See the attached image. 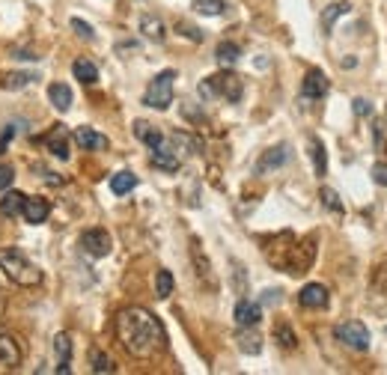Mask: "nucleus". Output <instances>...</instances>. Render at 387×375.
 I'll return each mask as SVG.
<instances>
[{
    "label": "nucleus",
    "instance_id": "nucleus-1",
    "mask_svg": "<svg viewBox=\"0 0 387 375\" xmlns=\"http://www.w3.org/2000/svg\"><path fill=\"white\" fill-rule=\"evenodd\" d=\"M113 330H117V340L122 349L137 360H152L167 349V330L158 322V316H152L146 307L120 310Z\"/></svg>",
    "mask_w": 387,
    "mask_h": 375
},
{
    "label": "nucleus",
    "instance_id": "nucleus-41",
    "mask_svg": "<svg viewBox=\"0 0 387 375\" xmlns=\"http://www.w3.org/2000/svg\"><path fill=\"white\" fill-rule=\"evenodd\" d=\"M354 113H357V117H369L372 105L366 102V98H354Z\"/></svg>",
    "mask_w": 387,
    "mask_h": 375
},
{
    "label": "nucleus",
    "instance_id": "nucleus-19",
    "mask_svg": "<svg viewBox=\"0 0 387 375\" xmlns=\"http://www.w3.org/2000/svg\"><path fill=\"white\" fill-rule=\"evenodd\" d=\"M152 167H158V170H164V173H176L179 170V155H176V149L170 146H161V149H152Z\"/></svg>",
    "mask_w": 387,
    "mask_h": 375
},
{
    "label": "nucleus",
    "instance_id": "nucleus-5",
    "mask_svg": "<svg viewBox=\"0 0 387 375\" xmlns=\"http://www.w3.org/2000/svg\"><path fill=\"white\" fill-rule=\"evenodd\" d=\"M313 259H316V238H304V241H295L292 248H289V256H286V274H307L310 265H313Z\"/></svg>",
    "mask_w": 387,
    "mask_h": 375
},
{
    "label": "nucleus",
    "instance_id": "nucleus-34",
    "mask_svg": "<svg viewBox=\"0 0 387 375\" xmlns=\"http://www.w3.org/2000/svg\"><path fill=\"white\" fill-rule=\"evenodd\" d=\"M54 354L60 364H69V357H71V337L69 334H57L54 337Z\"/></svg>",
    "mask_w": 387,
    "mask_h": 375
},
{
    "label": "nucleus",
    "instance_id": "nucleus-33",
    "mask_svg": "<svg viewBox=\"0 0 387 375\" xmlns=\"http://www.w3.org/2000/svg\"><path fill=\"white\" fill-rule=\"evenodd\" d=\"M30 81H36L33 71H12V75L4 78V90H24Z\"/></svg>",
    "mask_w": 387,
    "mask_h": 375
},
{
    "label": "nucleus",
    "instance_id": "nucleus-28",
    "mask_svg": "<svg viewBox=\"0 0 387 375\" xmlns=\"http://www.w3.org/2000/svg\"><path fill=\"white\" fill-rule=\"evenodd\" d=\"M275 342L280 345V349L289 352V349H295V345H298V337H295V330L286 322H277L275 325Z\"/></svg>",
    "mask_w": 387,
    "mask_h": 375
},
{
    "label": "nucleus",
    "instance_id": "nucleus-22",
    "mask_svg": "<svg viewBox=\"0 0 387 375\" xmlns=\"http://www.w3.org/2000/svg\"><path fill=\"white\" fill-rule=\"evenodd\" d=\"M137 188V176L132 170H120L117 176H110V191L117 194V197H122V194H132Z\"/></svg>",
    "mask_w": 387,
    "mask_h": 375
},
{
    "label": "nucleus",
    "instance_id": "nucleus-31",
    "mask_svg": "<svg viewBox=\"0 0 387 375\" xmlns=\"http://www.w3.org/2000/svg\"><path fill=\"white\" fill-rule=\"evenodd\" d=\"M90 364H93V372L96 375H110V372H117V364L105 354V352H93L90 354Z\"/></svg>",
    "mask_w": 387,
    "mask_h": 375
},
{
    "label": "nucleus",
    "instance_id": "nucleus-29",
    "mask_svg": "<svg viewBox=\"0 0 387 375\" xmlns=\"http://www.w3.org/2000/svg\"><path fill=\"white\" fill-rule=\"evenodd\" d=\"M310 155H313V167H316V176L328 173V158H325V143L319 137L310 140Z\"/></svg>",
    "mask_w": 387,
    "mask_h": 375
},
{
    "label": "nucleus",
    "instance_id": "nucleus-12",
    "mask_svg": "<svg viewBox=\"0 0 387 375\" xmlns=\"http://www.w3.org/2000/svg\"><path fill=\"white\" fill-rule=\"evenodd\" d=\"M69 140H71V137H69V128H66V125H54L42 143H45L48 152H51L54 158L66 161V158H69Z\"/></svg>",
    "mask_w": 387,
    "mask_h": 375
},
{
    "label": "nucleus",
    "instance_id": "nucleus-16",
    "mask_svg": "<svg viewBox=\"0 0 387 375\" xmlns=\"http://www.w3.org/2000/svg\"><path fill=\"white\" fill-rule=\"evenodd\" d=\"M18 364H21V349H18V342L12 340V337H4V334H0V372L16 369Z\"/></svg>",
    "mask_w": 387,
    "mask_h": 375
},
{
    "label": "nucleus",
    "instance_id": "nucleus-13",
    "mask_svg": "<svg viewBox=\"0 0 387 375\" xmlns=\"http://www.w3.org/2000/svg\"><path fill=\"white\" fill-rule=\"evenodd\" d=\"M233 319H236L238 328H253V325H260V319H262V304H253V301L241 298L238 304H236V310H233Z\"/></svg>",
    "mask_w": 387,
    "mask_h": 375
},
{
    "label": "nucleus",
    "instance_id": "nucleus-37",
    "mask_svg": "<svg viewBox=\"0 0 387 375\" xmlns=\"http://www.w3.org/2000/svg\"><path fill=\"white\" fill-rule=\"evenodd\" d=\"M176 30H179L185 39H191V42H203V39H206V33L200 30V27L188 24V21H179V24H176Z\"/></svg>",
    "mask_w": 387,
    "mask_h": 375
},
{
    "label": "nucleus",
    "instance_id": "nucleus-38",
    "mask_svg": "<svg viewBox=\"0 0 387 375\" xmlns=\"http://www.w3.org/2000/svg\"><path fill=\"white\" fill-rule=\"evenodd\" d=\"M71 30H75L81 39H87V42H93L96 39V30H93V24H87V21H81V18H71Z\"/></svg>",
    "mask_w": 387,
    "mask_h": 375
},
{
    "label": "nucleus",
    "instance_id": "nucleus-2",
    "mask_svg": "<svg viewBox=\"0 0 387 375\" xmlns=\"http://www.w3.org/2000/svg\"><path fill=\"white\" fill-rule=\"evenodd\" d=\"M0 271L16 286H24V289H36L42 283V271L18 248H0Z\"/></svg>",
    "mask_w": 387,
    "mask_h": 375
},
{
    "label": "nucleus",
    "instance_id": "nucleus-11",
    "mask_svg": "<svg viewBox=\"0 0 387 375\" xmlns=\"http://www.w3.org/2000/svg\"><path fill=\"white\" fill-rule=\"evenodd\" d=\"M328 90H331V83H328L322 69H310L304 75V83H301V96L304 98H325Z\"/></svg>",
    "mask_w": 387,
    "mask_h": 375
},
{
    "label": "nucleus",
    "instance_id": "nucleus-25",
    "mask_svg": "<svg viewBox=\"0 0 387 375\" xmlns=\"http://www.w3.org/2000/svg\"><path fill=\"white\" fill-rule=\"evenodd\" d=\"M48 98H51V105L60 110V113H66L71 108V90H69L66 83H51L48 86Z\"/></svg>",
    "mask_w": 387,
    "mask_h": 375
},
{
    "label": "nucleus",
    "instance_id": "nucleus-7",
    "mask_svg": "<svg viewBox=\"0 0 387 375\" xmlns=\"http://www.w3.org/2000/svg\"><path fill=\"white\" fill-rule=\"evenodd\" d=\"M81 248H83V253H90L93 259H102V256H108L110 253V248H113V241H110V236H108V229H87V233L81 236Z\"/></svg>",
    "mask_w": 387,
    "mask_h": 375
},
{
    "label": "nucleus",
    "instance_id": "nucleus-42",
    "mask_svg": "<svg viewBox=\"0 0 387 375\" xmlns=\"http://www.w3.org/2000/svg\"><path fill=\"white\" fill-rule=\"evenodd\" d=\"M372 179H376V185H387V164L372 167Z\"/></svg>",
    "mask_w": 387,
    "mask_h": 375
},
{
    "label": "nucleus",
    "instance_id": "nucleus-18",
    "mask_svg": "<svg viewBox=\"0 0 387 375\" xmlns=\"http://www.w3.org/2000/svg\"><path fill=\"white\" fill-rule=\"evenodd\" d=\"M134 134H137V140L146 143L149 149H161V146H167V137H164L155 125H149L146 120H137V122H134Z\"/></svg>",
    "mask_w": 387,
    "mask_h": 375
},
{
    "label": "nucleus",
    "instance_id": "nucleus-35",
    "mask_svg": "<svg viewBox=\"0 0 387 375\" xmlns=\"http://www.w3.org/2000/svg\"><path fill=\"white\" fill-rule=\"evenodd\" d=\"M319 197H322V203L331 209V212H337V214H342V203H340V194L334 191V188H322L319 191Z\"/></svg>",
    "mask_w": 387,
    "mask_h": 375
},
{
    "label": "nucleus",
    "instance_id": "nucleus-17",
    "mask_svg": "<svg viewBox=\"0 0 387 375\" xmlns=\"http://www.w3.org/2000/svg\"><path fill=\"white\" fill-rule=\"evenodd\" d=\"M191 259H194V268H197V277L203 280L206 286H218L214 283V274H212V262L206 259V253H203V248H200V241L197 238H191Z\"/></svg>",
    "mask_w": 387,
    "mask_h": 375
},
{
    "label": "nucleus",
    "instance_id": "nucleus-27",
    "mask_svg": "<svg viewBox=\"0 0 387 375\" xmlns=\"http://www.w3.org/2000/svg\"><path fill=\"white\" fill-rule=\"evenodd\" d=\"M71 75H75L81 83H96L98 81V69H96V63H90V60H75L71 63Z\"/></svg>",
    "mask_w": 387,
    "mask_h": 375
},
{
    "label": "nucleus",
    "instance_id": "nucleus-32",
    "mask_svg": "<svg viewBox=\"0 0 387 375\" xmlns=\"http://www.w3.org/2000/svg\"><path fill=\"white\" fill-rule=\"evenodd\" d=\"M155 295H158V298L173 295V274H170L167 268H161L158 274H155Z\"/></svg>",
    "mask_w": 387,
    "mask_h": 375
},
{
    "label": "nucleus",
    "instance_id": "nucleus-4",
    "mask_svg": "<svg viewBox=\"0 0 387 375\" xmlns=\"http://www.w3.org/2000/svg\"><path fill=\"white\" fill-rule=\"evenodd\" d=\"M173 81H176V71L167 69L161 75H155L143 93V105L146 108H155V110H167L173 105Z\"/></svg>",
    "mask_w": 387,
    "mask_h": 375
},
{
    "label": "nucleus",
    "instance_id": "nucleus-8",
    "mask_svg": "<svg viewBox=\"0 0 387 375\" xmlns=\"http://www.w3.org/2000/svg\"><path fill=\"white\" fill-rule=\"evenodd\" d=\"M328 301H331V295H328V289L322 283H307L304 289L298 292V304L307 307V310H325Z\"/></svg>",
    "mask_w": 387,
    "mask_h": 375
},
{
    "label": "nucleus",
    "instance_id": "nucleus-24",
    "mask_svg": "<svg viewBox=\"0 0 387 375\" xmlns=\"http://www.w3.org/2000/svg\"><path fill=\"white\" fill-rule=\"evenodd\" d=\"M24 194L21 191H12V194H4L0 197V214H6V218H18L21 209H24Z\"/></svg>",
    "mask_w": 387,
    "mask_h": 375
},
{
    "label": "nucleus",
    "instance_id": "nucleus-20",
    "mask_svg": "<svg viewBox=\"0 0 387 375\" xmlns=\"http://www.w3.org/2000/svg\"><path fill=\"white\" fill-rule=\"evenodd\" d=\"M140 33L146 36V39H152V42H164L167 39V27H164V21L158 16L146 12V16L140 18Z\"/></svg>",
    "mask_w": 387,
    "mask_h": 375
},
{
    "label": "nucleus",
    "instance_id": "nucleus-40",
    "mask_svg": "<svg viewBox=\"0 0 387 375\" xmlns=\"http://www.w3.org/2000/svg\"><path fill=\"white\" fill-rule=\"evenodd\" d=\"M376 286L387 295V262H381V265L376 268Z\"/></svg>",
    "mask_w": 387,
    "mask_h": 375
},
{
    "label": "nucleus",
    "instance_id": "nucleus-9",
    "mask_svg": "<svg viewBox=\"0 0 387 375\" xmlns=\"http://www.w3.org/2000/svg\"><path fill=\"white\" fill-rule=\"evenodd\" d=\"M292 158V152H289V143H277V146H271L268 152H262V158L256 161V173H268V170H277V167H283L286 161Z\"/></svg>",
    "mask_w": 387,
    "mask_h": 375
},
{
    "label": "nucleus",
    "instance_id": "nucleus-30",
    "mask_svg": "<svg viewBox=\"0 0 387 375\" xmlns=\"http://www.w3.org/2000/svg\"><path fill=\"white\" fill-rule=\"evenodd\" d=\"M191 9L200 12V16H224L226 0H194Z\"/></svg>",
    "mask_w": 387,
    "mask_h": 375
},
{
    "label": "nucleus",
    "instance_id": "nucleus-10",
    "mask_svg": "<svg viewBox=\"0 0 387 375\" xmlns=\"http://www.w3.org/2000/svg\"><path fill=\"white\" fill-rule=\"evenodd\" d=\"M292 244H295V236H292V233H280V236H275L271 248H265L268 262L283 271V268H286V256H289V248H292Z\"/></svg>",
    "mask_w": 387,
    "mask_h": 375
},
{
    "label": "nucleus",
    "instance_id": "nucleus-26",
    "mask_svg": "<svg viewBox=\"0 0 387 375\" xmlns=\"http://www.w3.org/2000/svg\"><path fill=\"white\" fill-rule=\"evenodd\" d=\"M214 57H218L221 69H233L238 63V57H241V48L236 45V42H221L218 51H214Z\"/></svg>",
    "mask_w": 387,
    "mask_h": 375
},
{
    "label": "nucleus",
    "instance_id": "nucleus-6",
    "mask_svg": "<svg viewBox=\"0 0 387 375\" xmlns=\"http://www.w3.org/2000/svg\"><path fill=\"white\" fill-rule=\"evenodd\" d=\"M334 337L342 345L354 349V352H366L369 349V330H366L364 322H342V325L334 328Z\"/></svg>",
    "mask_w": 387,
    "mask_h": 375
},
{
    "label": "nucleus",
    "instance_id": "nucleus-21",
    "mask_svg": "<svg viewBox=\"0 0 387 375\" xmlns=\"http://www.w3.org/2000/svg\"><path fill=\"white\" fill-rule=\"evenodd\" d=\"M236 342H238V349L245 354H260L262 352V337L256 334V325L253 328H241L236 334Z\"/></svg>",
    "mask_w": 387,
    "mask_h": 375
},
{
    "label": "nucleus",
    "instance_id": "nucleus-14",
    "mask_svg": "<svg viewBox=\"0 0 387 375\" xmlns=\"http://www.w3.org/2000/svg\"><path fill=\"white\" fill-rule=\"evenodd\" d=\"M75 143H78L83 152H102V149H108V137L98 134L96 128H90V125L78 128V132H75Z\"/></svg>",
    "mask_w": 387,
    "mask_h": 375
},
{
    "label": "nucleus",
    "instance_id": "nucleus-43",
    "mask_svg": "<svg viewBox=\"0 0 387 375\" xmlns=\"http://www.w3.org/2000/svg\"><path fill=\"white\" fill-rule=\"evenodd\" d=\"M277 301H280V292H277V289L262 292V304H277Z\"/></svg>",
    "mask_w": 387,
    "mask_h": 375
},
{
    "label": "nucleus",
    "instance_id": "nucleus-3",
    "mask_svg": "<svg viewBox=\"0 0 387 375\" xmlns=\"http://www.w3.org/2000/svg\"><path fill=\"white\" fill-rule=\"evenodd\" d=\"M197 93H200V98H226V102H241V93H245V81H241L236 71H229V69H224V71H218V75H212V78H206V81H200V86H197Z\"/></svg>",
    "mask_w": 387,
    "mask_h": 375
},
{
    "label": "nucleus",
    "instance_id": "nucleus-15",
    "mask_svg": "<svg viewBox=\"0 0 387 375\" xmlns=\"http://www.w3.org/2000/svg\"><path fill=\"white\" fill-rule=\"evenodd\" d=\"M21 214H24L27 224H45L48 214H51V203H48V200H42V197H33V200L27 197Z\"/></svg>",
    "mask_w": 387,
    "mask_h": 375
},
{
    "label": "nucleus",
    "instance_id": "nucleus-23",
    "mask_svg": "<svg viewBox=\"0 0 387 375\" xmlns=\"http://www.w3.org/2000/svg\"><path fill=\"white\" fill-rule=\"evenodd\" d=\"M349 12H352V4H349V0H337V4H331V6L322 12V30L331 33L334 21H337L340 16H349Z\"/></svg>",
    "mask_w": 387,
    "mask_h": 375
},
{
    "label": "nucleus",
    "instance_id": "nucleus-39",
    "mask_svg": "<svg viewBox=\"0 0 387 375\" xmlns=\"http://www.w3.org/2000/svg\"><path fill=\"white\" fill-rule=\"evenodd\" d=\"M12 179H16V170H12L9 164H0V191L12 188Z\"/></svg>",
    "mask_w": 387,
    "mask_h": 375
},
{
    "label": "nucleus",
    "instance_id": "nucleus-36",
    "mask_svg": "<svg viewBox=\"0 0 387 375\" xmlns=\"http://www.w3.org/2000/svg\"><path fill=\"white\" fill-rule=\"evenodd\" d=\"M173 143H176L179 149H191V152H200V149H203V143H200L194 134H182V132L173 134Z\"/></svg>",
    "mask_w": 387,
    "mask_h": 375
}]
</instances>
